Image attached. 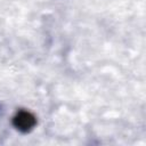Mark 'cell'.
Wrapping results in <instances>:
<instances>
[{
    "instance_id": "1",
    "label": "cell",
    "mask_w": 146,
    "mask_h": 146,
    "mask_svg": "<svg viewBox=\"0 0 146 146\" xmlns=\"http://www.w3.org/2000/svg\"><path fill=\"white\" fill-rule=\"evenodd\" d=\"M30 119H32V117H30V115H29V114H26V113H22L21 115H18V116H17V120H18L17 127H19V129L31 127V125H32V122H31V123L29 122V121H30Z\"/></svg>"
}]
</instances>
